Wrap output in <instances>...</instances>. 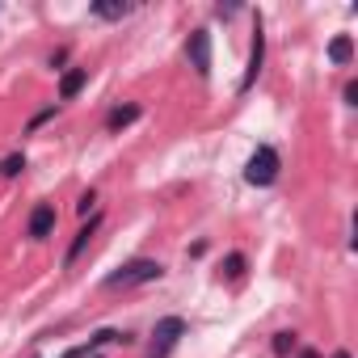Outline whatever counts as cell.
I'll use <instances>...</instances> for the list:
<instances>
[{"mask_svg": "<svg viewBox=\"0 0 358 358\" xmlns=\"http://www.w3.org/2000/svg\"><path fill=\"white\" fill-rule=\"evenodd\" d=\"M51 118H55V106H47V110H38V114H34V118L26 122V131H38V127H43V122H51Z\"/></svg>", "mask_w": 358, "mask_h": 358, "instance_id": "15", "label": "cell"}, {"mask_svg": "<svg viewBox=\"0 0 358 358\" xmlns=\"http://www.w3.org/2000/svg\"><path fill=\"white\" fill-rule=\"evenodd\" d=\"M291 350H295V333H291V329H282V333H274V354H278V358H287Z\"/></svg>", "mask_w": 358, "mask_h": 358, "instance_id": "14", "label": "cell"}, {"mask_svg": "<svg viewBox=\"0 0 358 358\" xmlns=\"http://www.w3.org/2000/svg\"><path fill=\"white\" fill-rule=\"evenodd\" d=\"M139 114H143V110H139L135 101H122V106H114V110L106 114V131H110V135H118L122 127H131V122H139Z\"/></svg>", "mask_w": 358, "mask_h": 358, "instance_id": "8", "label": "cell"}, {"mask_svg": "<svg viewBox=\"0 0 358 358\" xmlns=\"http://www.w3.org/2000/svg\"><path fill=\"white\" fill-rule=\"evenodd\" d=\"M220 270H224V278H232V282H236V278H245V270H249V257H245V253H228Z\"/></svg>", "mask_w": 358, "mask_h": 358, "instance_id": "12", "label": "cell"}, {"mask_svg": "<svg viewBox=\"0 0 358 358\" xmlns=\"http://www.w3.org/2000/svg\"><path fill=\"white\" fill-rule=\"evenodd\" d=\"M93 358H101V354H93Z\"/></svg>", "mask_w": 358, "mask_h": 358, "instance_id": "20", "label": "cell"}, {"mask_svg": "<svg viewBox=\"0 0 358 358\" xmlns=\"http://www.w3.org/2000/svg\"><path fill=\"white\" fill-rule=\"evenodd\" d=\"M26 173V152H9L0 160V177H22Z\"/></svg>", "mask_w": 358, "mask_h": 358, "instance_id": "13", "label": "cell"}, {"mask_svg": "<svg viewBox=\"0 0 358 358\" xmlns=\"http://www.w3.org/2000/svg\"><path fill=\"white\" fill-rule=\"evenodd\" d=\"M164 278V266L156 262V257H131V262H122L114 274H106V291H127V287H143V282H160Z\"/></svg>", "mask_w": 358, "mask_h": 358, "instance_id": "1", "label": "cell"}, {"mask_svg": "<svg viewBox=\"0 0 358 358\" xmlns=\"http://www.w3.org/2000/svg\"><path fill=\"white\" fill-rule=\"evenodd\" d=\"M345 106H358V85H354V80L345 85Z\"/></svg>", "mask_w": 358, "mask_h": 358, "instance_id": "17", "label": "cell"}, {"mask_svg": "<svg viewBox=\"0 0 358 358\" xmlns=\"http://www.w3.org/2000/svg\"><path fill=\"white\" fill-rule=\"evenodd\" d=\"M101 228V211H93L89 215V224H80V232L72 236V245H68V253H64V266H76V257L89 249V241H93V232Z\"/></svg>", "mask_w": 358, "mask_h": 358, "instance_id": "7", "label": "cell"}, {"mask_svg": "<svg viewBox=\"0 0 358 358\" xmlns=\"http://www.w3.org/2000/svg\"><path fill=\"white\" fill-rule=\"evenodd\" d=\"M262 68H266V30H262V17H257V26H253V43H249V68H245V80H241V93L257 85V76H262Z\"/></svg>", "mask_w": 358, "mask_h": 358, "instance_id": "5", "label": "cell"}, {"mask_svg": "<svg viewBox=\"0 0 358 358\" xmlns=\"http://www.w3.org/2000/svg\"><path fill=\"white\" fill-rule=\"evenodd\" d=\"M186 333H190V324H186L182 316H160L156 329H152V350H148V358H169L173 345L182 341Z\"/></svg>", "mask_w": 358, "mask_h": 358, "instance_id": "3", "label": "cell"}, {"mask_svg": "<svg viewBox=\"0 0 358 358\" xmlns=\"http://www.w3.org/2000/svg\"><path fill=\"white\" fill-rule=\"evenodd\" d=\"M93 203H97V194H93V190H85V194H80V203H76V211H80V215H89V207H93Z\"/></svg>", "mask_w": 358, "mask_h": 358, "instance_id": "16", "label": "cell"}, {"mask_svg": "<svg viewBox=\"0 0 358 358\" xmlns=\"http://www.w3.org/2000/svg\"><path fill=\"white\" fill-rule=\"evenodd\" d=\"M85 85H89V68H68V72L59 76V101H72Z\"/></svg>", "mask_w": 358, "mask_h": 358, "instance_id": "9", "label": "cell"}, {"mask_svg": "<svg viewBox=\"0 0 358 358\" xmlns=\"http://www.w3.org/2000/svg\"><path fill=\"white\" fill-rule=\"evenodd\" d=\"M278 173H282V156H278L270 143H257V148H253V156L245 160V182H249V186H257V190H266V186H274V182H278Z\"/></svg>", "mask_w": 358, "mask_h": 358, "instance_id": "2", "label": "cell"}, {"mask_svg": "<svg viewBox=\"0 0 358 358\" xmlns=\"http://www.w3.org/2000/svg\"><path fill=\"white\" fill-rule=\"evenodd\" d=\"M186 59H190V68H194L203 80L211 76V30H207V26L190 30V38H186Z\"/></svg>", "mask_w": 358, "mask_h": 358, "instance_id": "4", "label": "cell"}, {"mask_svg": "<svg viewBox=\"0 0 358 358\" xmlns=\"http://www.w3.org/2000/svg\"><path fill=\"white\" fill-rule=\"evenodd\" d=\"M55 224H59L55 203H38V207L30 211V220H26V236H30V241H47V236L55 232Z\"/></svg>", "mask_w": 358, "mask_h": 358, "instance_id": "6", "label": "cell"}, {"mask_svg": "<svg viewBox=\"0 0 358 358\" xmlns=\"http://www.w3.org/2000/svg\"><path fill=\"white\" fill-rule=\"evenodd\" d=\"M329 59H333L337 68H345V64L354 59V38H350V34H337V38L329 43Z\"/></svg>", "mask_w": 358, "mask_h": 358, "instance_id": "11", "label": "cell"}, {"mask_svg": "<svg viewBox=\"0 0 358 358\" xmlns=\"http://www.w3.org/2000/svg\"><path fill=\"white\" fill-rule=\"evenodd\" d=\"M333 358H350V350H337V354H333Z\"/></svg>", "mask_w": 358, "mask_h": 358, "instance_id": "19", "label": "cell"}, {"mask_svg": "<svg viewBox=\"0 0 358 358\" xmlns=\"http://www.w3.org/2000/svg\"><path fill=\"white\" fill-rule=\"evenodd\" d=\"M299 358H320V350H312V345H308V350H299Z\"/></svg>", "mask_w": 358, "mask_h": 358, "instance_id": "18", "label": "cell"}, {"mask_svg": "<svg viewBox=\"0 0 358 358\" xmlns=\"http://www.w3.org/2000/svg\"><path fill=\"white\" fill-rule=\"evenodd\" d=\"M127 13H131L127 0H97L93 5V17H101V22H122Z\"/></svg>", "mask_w": 358, "mask_h": 358, "instance_id": "10", "label": "cell"}]
</instances>
